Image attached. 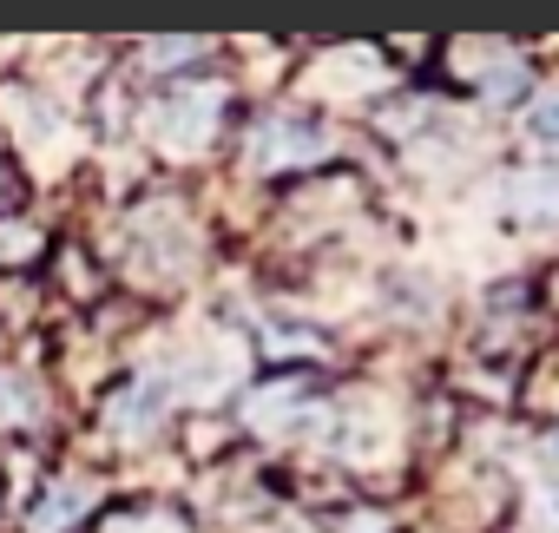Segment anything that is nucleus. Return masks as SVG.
Instances as JSON below:
<instances>
[{
	"instance_id": "1",
	"label": "nucleus",
	"mask_w": 559,
	"mask_h": 533,
	"mask_svg": "<svg viewBox=\"0 0 559 533\" xmlns=\"http://www.w3.org/2000/svg\"><path fill=\"white\" fill-rule=\"evenodd\" d=\"M323 152H330V139H323L317 126H290V119H276V126H263V132H257V165H263V171L310 165V158H323Z\"/></svg>"
},
{
	"instance_id": "2",
	"label": "nucleus",
	"mask_w": 559,
	"mask_h": 533,
	"mask_svg": "<svg viewBox=\"0 0 559 533\" xmlns=\"http://www.w3.org/2000/svg\"><path fill=\"white\" fill-rule=\"evenodd\" d=\"M513 211L526 224H559V165H539L513 185Z\"/></svg>"
},
{
	"instance_id": "3",
	"label": "nucleus",
	"mask_w": 559,
	"mask_h": 533,
	"mask_svg": "<svg viewBox=\"0 0 559 533\" xmlns=\"http://www.w3.org/2000/svg\"><path fill=\"white\" fill-rule=\"evenodd\" d=\"M158 126H178L171 139H178V145H198L204 126H217V99H211V93H171L165 112H158Z\"/></svg>"
},
{
	"instance_id": "4",
	"label": "nucleus",
	"mask_w": 559,
	"mask_h": 533,
	"mask_svg": "<svg viewBox=\"0 0 559 533\" xmlns=\"http://www.w3.org/2000/svg\"><path fill=\"white\" fill-rule=\"evenodd\" d=\"M158 408H165V402H158V389H152V382H132V389L106 408V422H112V428H126V435H139Z\"/></svg>"
},
{
	"instance_id": "5",
	"label": "nucleus",
	"mask_w": 559,
	"mask_h": 533,
	"mask_svg": "<svg viewBox=\"0 0 559 533\" xmlns=\"http://www.w3.org/2000/svg\"><path fill=\"white\" fill-rule=\"evenodd\" d=\"M526 126H533L539 139H559V93H546V99H533V112H526Z\"/></svg>"
}]
</instances>
